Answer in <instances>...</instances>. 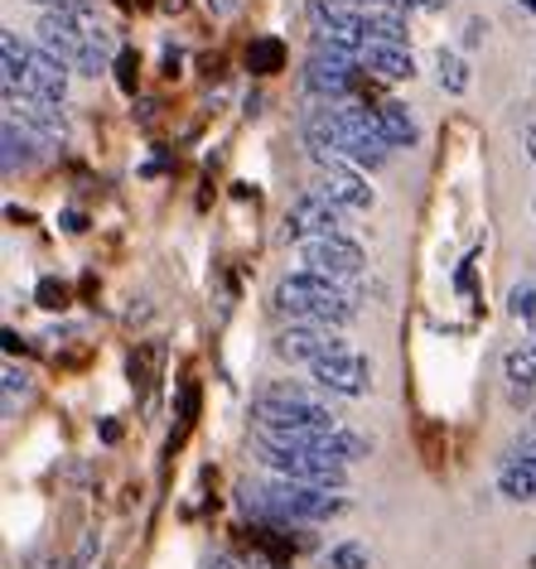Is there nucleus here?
Here are the masks:
<instances>
[{
    "mask_svg": "<svg viewBox=\"0 0 536 569\" xmlns=\"http://www.w3.org/2000/svg\"><path fill=\"white\" fill-rule=\"evenodd\" d=\"M305 146L324 164H353V169H377L387 164V136L377 126V111L358 102H324L315 117L305 121Z\"/></svg>",
    "mask_w": 536,
    "mask_h": 569,
    "instance_id": "1",
    "label": "nucleus"
},
{
    "mask_svg": "<svg viewBox=\"0 0 536 569\" xmlns=\"http://www.w3.org/2000/svg\"><path fill=\"white\" fill-rule=\"evenodd\" d=\"M39 44H44L59 63L73 68V73H82V78H97L111 63V53H117L107 20L97 16L88 0L44 10V16H39Z\"/></svg>",
    "mask_w": 536,
    "mask_h": 569,
    "instance_id": "2",
    "label": "nucleus"
},
{
    "mask_svg": "<svg viewBox=\"0 0 536 569\" xmlns=\"http://www.w3.org/2000/svg\"><path fill=\"white\" fill-rule=\"evenodd\" d=\"M242 507H251L261 521H329L348 502L334 497L329 488L295 478H271V482H242Z\"/></svg>",
    "mask_w": 536,
    "mask_h": 569,
    "instance_id": "3",
    "label": "nucleus"
},
{
    "mask_svg": "<svg viewBox=\"0 0 536 569\" xmlns=\"http://www.w3.org/2000/svg\"><path fill=\"white\" fill-rule=\"evenodd\" d=\"M276 315H286L290 323H324V329H344L358 319V300L344 284L324 280V276H286L276 284Z\"/></svg>",
    "mask_w": 536,
    "mask_h": 569,
    "instance_id": "4",
    "label": "nucleus"
},
{
    "mask_svg": "<svg viewBox=\"0 0 536 569\" xmlns=\"http://www.w3.org/2000/svg\"><path fill=\"white\" fill-rule=\"evenodd\" d=\"M0 63H6V92L34 97V102H59L68 97V73L73 68L59 63L49 49L20 44V34H0Z\"/></svg>",
    "mask_w": 536,
    "mask_h": 569,
    "instance_id": "5",
    "label": "nucleus"
},
{
    "mask_svg": "<svg viewBox=\"0 0 536 569\" xmlns=\"http://www.w3.org/2000/svg\"><path fill=\"white\" fill-rule=\"evenodd\" d=\"M251 420H257V430H338L334 410L305 387H295V381L266 387L251 401Z\"/></svg>",
    "mask_w": 536,
    "mask_h": 569,
    "instance_id": "6",
    "label": "nucleus"
},
{
    "mask_svg": "<svg viewBox=\"0 0 536 569\" xmlns=\"http://www.w3.org/2000/svg\"><path fill=\"white\" fill-rule=\"evenodd\" d=\"M363 88V68L353 53H334V49H319L309 53L305 63V92L319 97V102H353Z\"/></svg>",
    "mask_w": 536,
    "mask_h": 569,
    "instance_id": "7",
    "label": "nucleus"
},
{
    "mask_svg": "<svg viewBox=\"0 0 536 569\" xmlns=\"http://www.w3.org/2000/svg\"><path fill=\"white\" fill-rule=\"evenodd\" d=\"M300 266L309 270V276H324L334 284H348L363 276V266H368V256H363L358 241H348L344 232L338 237H309L300 241Z\"/></svg>",
    "mask_w": 536,
    "mask_h": 569,
    "instance_id": "8",
    "label": "nucleus"
},
{
    "mask_svg": "<svg viewBox=\"0 0 536 569\" xmlns=\"http://www.w3.org/2000/svg\"><path fill=\"white\" fill-rule=\"evenodd\" d=\"M257 459L271 468L276 478H295V482H315V488H344L348 482V463L338 459H324V453H305V449H276V445H261Z\"/></svg>",
    "mask_w": 536,
    "mask_h": 569,
    "instance_id": "9",
    "label": "nucleus"
},
{
    "mask_svg": "<svg viewBox=\"0 0 536 569\" xmlns=\"http://www.w3.org/2000/svg\"><path fill=\"white\" fill-rule=\"evenodd\" d=\"M344 212L348 208H338L334 198H324V193H300L290 203V212H286V241H295V247H300V241H309V237H338L344 232Z\"/></svg>",
    "mask_w": 536,
    "mask_h": 569,
    "instance_id": "10",
    "label": "nucleus"
},
{
    "mask_svg": "<svg viewBox=\"0 0 536 569\" xmlns=\"http://www.w3.org/2000/svg\"><path fill=\"white\" fill-rule=\"evenodd\" d=\"M348 343L338 338V329H324V323H286L276 338V352L280 358H290V362H305V367H315L324 358H334V352H344Z\"/></svg>",
    "mask_w": 536,
    "mask_h": 569,
    "instance_id": "11",
    "label": "nucleus"
},
{
    "mask_svg": "<svg viewBox=\"0 0 536 569\" xmlns=\"http://www.w3.org/2000/svg\"><path fill=\"white\" fill-rule=\"evenodd\" d=\"M309 377H315L324 391L348 396V401L368 396V387H373V367H368V358H358L353 348H344V352H334V358L315 362V367H309Z\"/></svg>",
    "mask_w": 536,
    "mask_h": 569,
    "instance_id": "12",
    "label": "nucleus"
},
{
    "mask_svg": "<svg viewBox=\"0 0 536 569\" xmlns=\"http://www.w3.org/2000/svg\"><path fill=\"white\" fill-rule=\"evenodd\" d=\"M315 193L334 198V203L348 208V212H368L373 208V183L363 179V169H353V164H324L315 174Z\"/></svg>",
    "mask_w": 536,
    "mask_h": 569,
    "instance_id": "13",
    "label": "nucleus"
},
{
    "mask_svg": "<svg viewBox=\"0 0 536 569\" xmlns=\"http://www.w3.org/2000/svg\"><path fill=\"white\" fill-rule=\"evenodd\" d=\"M6 117L20 121V126H30L39 140H63V136H68V121H63L59 102H34V97L6 92Z\"/></svg>",
    "mask_w": 536,
    "mask_h": 569,
    "instance_id": "14",
    "label": "nucleus"
},
{
    "mask_svg": "<svg viewBox=\"0 0 536 569\" xmlns=\"http://www.w3.org/2000/svg\"><path fill=\"white\" fill-rule=\"evenodd\" d=\"M358 68H368L373 78H387V82H401L416 73V59L406 44H391V39H368L358 53Z\"/></svg>",
    "mask_w": 536,
    "mask_h": 569,
    "instance_id": "15",
    "label": "nucleus"
},
{
    "mask_svg": "<svg viewBox=\"0 0 536 569\" xmlns=\"http://www.w3.org/2000/svg\"><path fill=\"white\" fill-rule=\"evenodd\" d=\"M377 111V126H383V136H387V146L391 150H406V146H416L420 140V126H416V117L411 111H406V102H377L373 107Z\"/></svg>",
    "mask_w": 536,
    "mask_h": 569,
    "instance_id": "16",
    "label": "nucleus"
},
{
    "mask_svg": "<svg viewBox=\"0 0 536 569\" xmlns=\"http://www.w3.org/2000/svg\"><path fill=\"white\" fill-rule=\"evenodd\" d=\"M39 146H44V140H39L30 126H20V121L6 117V174H16V169H30L39 154H44Z\"/></svg>",
    "mask_w": 536,
    "mask_h": 569,
    "instance_id": "17",
    "label": "nucleus"
},
{
    "mask_svg": "<svg viewBox=\"0 0 536 569\" xmlns=\"http://www.w3.org/2000/svg\"><path fill=\"white\" fill-rule=\"evenodd\" d=\"M498 488H503V497H513V502H522V497L536 492V449H522V453H513V459L503 463Z\"/></svg>",
    "mask_w": 536,
    "mask_h": 569,
    "instance_id": "18",
    "label": "nucleus"
},
{
    "mask_svg": "<svg viewBox=\"0 0 536 569\" xmlns=\"http://www.w3.org/2000/svg\"><path fill=\"white\" fill-rule=\"evenodd\" d=\"M247 68L257 78H271V73H280V68H286V44H280V39H251L247 44Z\"/></svg>",
    "mask_w": 536,
    "mask_h": 569,
    "instance_id": "19",
    "label": "nucleus"
},
{
    "mask_svg": "<svg viewBox=\"0 0 536 569\" xmlns=\"http://www.w3.org/2000/svg\"><path fill=\"white\" fill-rule=\"evenodd\" d=\"M503 372H507V381H513V387H536V338L527 348H513L507 352V362H503Z\"/></svg>",
    "mask_w": 536,
    "mask_h": 569,
    "instance_id": "20",
    "label": "nucleus"
},
{
    "mask_svg": "<svg viewBox=\"0 0 536 569\" xmlns=\"http://www.w3.org/2000/svg\"><path fill=\"white\" fill-rule=\"evenodd\" d=\"M435 68H440V88L445 92H464L469 88V63L459 59V53H449V49H440V59H435Z\"/></svg>",
    "mask_w": 536,
    "mask_h": 569,
    "instance_id": "21",
    "label": "nucleus"
},
{
    "mask_svg": "<svg viewBox=\"0 0 536 569\" xmlns=\"http://www.w3.org/2000/svg\"><path fill=\"white\" fill-rule=\"evenodd\" d=\"M368 565H373V555L363 540H344V546H334L329 560H324V569H368Z\"/></svg>",
    "mask_w": 536,
    "mask_h": 569,
    "instance_id": "22",
    "label": "nucleus"
},
{
    "mask_svg": "<svg viewBox=\"0 0 536 569\" xmlns=\"http://www.w3.org/2000/svg\"><path fill=\"white\" fill-rule=\"evenodd\" d=\"M34 305H39V309H68V284L53 280V276H44V280L34 284Z\"/></svg>",
    "mask_w": 536,
    "mask_h": 569,
    "instance_id": "23",
    "label": "nucleus"
},
{
    "mask_svg": "<svg viewBox=\"0 0 536 569\" xmlns=\"http://www.w3.org/2000/svg\"><path fill=\"white\" fill-rule=\"evenodd\" d=\"M507 309H513V319L536 323V284H517L513 300H507Z\"/></svg>",
    "mask_w": 536,
    "mask_h": 569,
    "instance_id": "24",
    "label": "nucleus"
},
{
    "mask_svg": "<svg viewBox=\"0 0 536 569\" xmlns=\"http://www.w3.org/2000/svg\"><path fill=\"white\" fill-rule=\"evenodd\" d=\"M136 78H140V59H136L131 49H121V53H117V88L131 97V92H136Z\"/></svg>",
    "mask_w": 536,
    "mask_h": 569,
    "instance_id": "25",
    "label": "nucleus"
},
{
    "mask_svg": "<svg viewBox=\"0 0 536 569\" xmlns=\"http://www.w3.org/2000/svg\"><path fill=\"white\" fill-rule=\"evenodd\" d=\"M24 391H30V377L10 367V372H6V410H10V416H16V396H24Z\"/></svg>",
    "mask_w": 536,
    "mask_h": 569,
    "instance_id": "26",
    "label": "nucleus"
},
{
    "mask_svg": "<svg viewBox=\"0 0 536 569\" xmlns=\"http://www.w3.org/2000/svg\"><path fill=\"white\" fill-rule=\"evenodd\" d=\"M208 569H261V565H242V560H228V555H222V560H214Z\"/></svg>",
    "mask_w": 536,
    "mask_h": 569,
    "instance_id": "27",
    "label": "nucleus"
},
{
    "mask_svg": "<svg viewBox=\"0 0 536 569\" xmlns=\"http://www.w3.org/2000/svg\"><path fill=\"white\" fill-rule=\"evenodd\" d=\"M401 6H416V10H445L449 0H401Z\"/></svg>",
    "mask_w": 536,
    "mask_h": 569,
    "instance_id": "28",
    "label": "nucleus"
},
{
    "mask_svg": "<svg viewBox=\"0 0 536 569\" xmlns=\"http://www.w3.org/2000/svg\"><path fill=\"white\" fill-rule=\"evenodd\" d=\"M522 140H527V154H532V164H536V126H527V131H522Z\"/></svg>",
    "mask_w": 536,
    "mask_h": 569,
    "instance_id": "29",
    "label": "nucleus"
},
{
    "mask_svg": "<svg viewBox=\"0 0 536 569\" xmlns=\"http://www.w3.org/2000/svg\"><path fill=\"white\" fill-rule=\"evenodd\" d=\"M6 352H24V343H20V333H10V329H6Z\"/></svg>",
    "mask_w": 536,
    "mask_h": 569,
    "instance_id": "30",
    "label": "nucleus"
},
{
    "mask_svg": "<svg viewBox=\"0 0 536 569\" xmlns=\"http://www.w3.org/2000/svg\"><path fill=\"white\" fill-rule=\"evenodd\" d=\"M34 6H49V10H59V6H78V0H34Z\"/></svg>",
    "mask_w": 536,
    "mask_h": 569,
    "instance_id": "31",
    "label": "nucleus"
},
{
    "mask_svg": "<svg viewBox=\"0 0 536 569\" xmlns=\"http://www.w3.org/2000/svg\"><path fill=\"white\" fill-rule=\"evenodd\" d=\"M517 6H527V10H532V16H536V0H517Z\"/></svg>",
    "mask_w": 536,
    "mask_h": 569,
    "instance_id": "32",
    "label": "nucleus"
},
{
    "mask_svg": "<svg viewBox=\"0 0 536 569\" xmlns=\"http://www.w3.org/2000/svg\"><path fill=\"white\" fill-rule=\"evenodd\" d=\"M532 425H536V420H532Z\"/></svg>",
    "mask_w": 536,
    "mask_h": 569,
    "instance_id": "33",
    "label": "nucleus"
}]
</instances>
